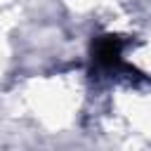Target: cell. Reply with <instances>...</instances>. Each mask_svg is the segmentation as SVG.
I'll return each instance as SVG.
<instances>
[{"instance_id": "obj_1", "label": "cell", "mask_w": 151, "mask_h": 151, "mask_svg": "<svg viewBox=\"0 0 151 151\" xmlns=\"http://www.w3.org/2000/svg\"><path fill=\"white\" fill-rule=\"evenodd\" d=\"M125 38L106 33V35H97L92 42V61L99 71H134L132 66H127L123 61V52H125Z\"/></svg>"}]
</instances>
